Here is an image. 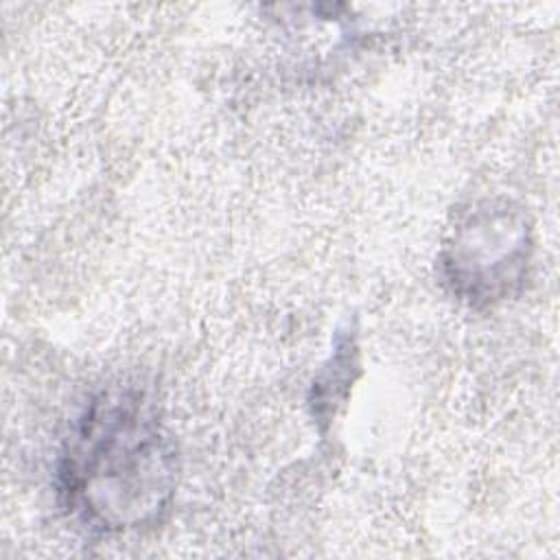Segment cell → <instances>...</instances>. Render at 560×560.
Masks as SVG:
<instances>
[{
	"label": "cell",
	"instance_id": "2",
	"mask_svg": "<svg viewBox=\"0 0 560 560\" xmlns=\"http://www.w3.org/2000/svg\"><path fill=\"white\" fill-rule=\"evenodd\" d=\"M534 252V230L523 206L497 197L470 206L442 247L451 291L475 308L494 306L521 291Z\"/></svg>",
	"mask_w": 560,
	"mask_h": 560
},
{
	"label": "cell",
	"instance_id": "1",
	"mask_svg": "<svg viewBox=\"0 0 560 560\" xmlns=\"http://www.w3.org/2000/svg\"><path fill=\"white\" fill-rule=\"evenodd\" d=\"M179 451L155 400L136 385H109L74 420L57 462L66 512L98 534L155 523L171 505Z\"/></svg>",
	"mask_w": 560,
	"mask_h": 560
}]
</instances>
